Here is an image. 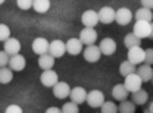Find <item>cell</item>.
Segmentation results:
<instances>
[{
  "label": "cell",
  "instance_id": "cell-1",
  "mask_svg": "<svg viewBox=\"0 0 153 113\" xmlns=\"http://www.w3.org/2000/svg\"><path fill=\"white\" fill-rule=\"evenodd\" d=\"M133 34L138 38H150L153 35V25L149 21H135Z\"/></svg>",
  "mask_w": 153,
  "mask_h": 113
},
{
  "label": "cell",
  "instance_id": "cell-2",
  "mask_svg": "<svg viewBox=\"0 0 153 113\" xmlns=\"http://www.w3.org/2000/svg\"><path fill=\"white\" fill-rule=\"evenodd\" d=\"M125 78V81H124V87L130 91V93H133L135 90H138V88H141V85H143V81H141V78L137 75L135 72L133 74H130V75L124 76Z\"/></svg>",
  "mask_w": 153,
  "mask_h": 113
},
{
  "label": "cell",
  "instance_id": "cell-3",
  "mask_svg": "<svg viewBox=\"0 0 153 113\" xmlns=\"http://www.w3.org/2000/svg\"><path fill=\"white\" fill-rule=\"evenodd\" d=\"M85 101L88 103L90 107L97 109V107H100L102 103L105 101V94H103L100 90H91V91L87 94V97H85Z\"/></svg>",
  "mask_w": 153,
  "mask_h": 113
},
{
  "label": "cell",
  "instance_id": "cell-4",
  "mask_svg": "<svg viewBox=\"0 0 153 113\" xmlns=\"http://www.w3.org/2000/svg\"><path fill=\"white\" fill-rule=\"evenodd\" d=\"M131 19H133V12H131L128 7H121V9L115 10L114 21H116L119 25L125 27V25H128V24L131 22Z\"/></svg>",
  "mask_w": 153,
  "mask_h": 113
},
{
  "label": "cell",
  "instance_id": "cell-5",
  "mask_svg": "<svg viewBox=\"0 0 153 113\" xmlns=\"http://www.w3.org/2000/svg\"><path fill=\"white\" fill-rule=\"evenodd\" d=\"M79 41L85 46H90V44H94L97 41V31L94 28H90V27H85L81 32H79Z\"/></svg>",
  "mask_w": 153,
  "mask_h": 113
},
{
  "label": "cell",
  "instance_id": "cell-6",
  "mask_svg": "<svg viewBox=\"0 0 153 113\" xmlns=\"http://www.w3.org/2000/svg\"><path fill=\"white\" fill-rule=\"evenodd\" d=\"M7 65H9V68H10L13 72H21V71L25 69L27 60H25V57L22 56L21 53H16V55L9 57V63H7Z\"/></svg>",
  "mask_w": 153,
  "mask_h": 113
},
{
  "label": "cell",
  "instance_id": "cell-7",
  "mask_svg": "<svg viewBox=\"0 0 153 113\" xmlns=\"http://www.w3.org/2000/svg\"><path fill=\"white\" fill-rule=\"evenodd\" d=\"M82 53H84V59H85L87 62H90V63L97 62V60L100 59V56H102L100 49H99V46H96V44H90V46H87L85 49H82Z\"/></svg>",
  "mask_w": 153,
  "mask_h": 113
},
{
  "label": "cell",
  "instance_id": "cell-8",
  "mask_svg": "<svg viewBox=\"0 0 153 113\" xmlns=\"http://www.w3.org/2000/svg\"><path fill=\"white\" fill-rule=\"evenodd\" d=\"M128 60L134 65H140L144 62V50L140 46H134L128 49Z\"/></svg>",
  "mask_w": 153,
  "mask_h": 113
},
{
  "label": "cell",
  "instance_id": "cell-9",
  "mask_svg": "<svg viewBox=\"0 0 153 113\" xmlns=\"http://www.w3.org/2000/svg\"><path fill=\"white\" fill-rule=\"evenodd\" d=\"M65 52H66V49H65V43L62 40H53V41L49 43V52L47 53H50L55 59L62 57L65 55Z\"/></svg>",
  "mask_w": 153,
  "mask_h": 113
},
{
  "label": "cell",
  "instance_id": "cell-10",
  "mask_svg": "<svg viewBox=\"0 0 153 113\" xmlns=\"http://www.w3.org/2000/svg\"><path fill=\"white\" fill-rule=\"evenodd\" d=\"M3 50L9 55V56H13L21 52V43H19L18 38H7L3 41Z\"/></svg>",
  "mask_w": 153,
  "mask_h": 113
},
{
  "label": "cell",
  "instance_id": "cell-11",
  "mask_svg": "<svg viewBox=\"0 0 153 113\" xmlns=\"http://www.w3.org/2000/svg\"><path fill=\"white\" fill-rule=\"evenodd\" d=\"M99 49H100V53H102V55H105V56H112L115 52H116V41L109 37L103 38V40L100 41Z\"/></svg>",
  "mask_w": 153,
  "mask_h": 113
},
{
  "label": "cell",
  "instance_id": "cell-12",
  "mask_svg": "<svg viewBox=\"0 0 153 113\" xmlns=\"http://www.w3.org/2000/svg\"><path fill=\"white\" fill-rule=\"evenodd\" d=\"M97 18H99V22L102 24H112L115 19V10L111 6H103L97 12Z\"/></svg>",
  "mask_w": 153,
  "mask_h": 113
},
{
  "label": "cell",
  "instance_id": "cell-13",
  "mask_svg": "<svg viewBox=\"0 0 153 113\" xmlns=\"http://www.w3.org/2000/svg\"><path fill=\"white\" fill-rule=\"evenodd\" d=\"M57 81H59L57 74L53 69H46V71H43V74L40 76V82H41L44 87H53Z\"/></svg>",
  "mask_w": 153,
  "mask_h": 113
},
{
  "label": "cell",
  "instance_id": "cell-14",
  "mask_svg": "<svg viewBox=\"0 0 153 113\" xmlns=\"http://www.w3.org/2000/svg\"><path fill=\"white\" fill-rule=\"evenodd\" d=\"M52 88H53V94H55V97H56V98H60V100L66 98V97L69 95V91H71L69 85H68L66 82H62V81H57Z\"/></svg>",
  "mask_w": 153,
  "mask_h": 113
},
{
  "label": "cell",
  "instance_id": "cell-15",
  "mask_svg": "<svg viewBox=\"0 0 153 113\" xmlns=\"http://www.w3.org/2000/svg\"><path fill=\"white\" fill-rule=\"evenodd\" d=\"M65 49L69 55L76 56L82 52V43L79 41V38H69L66 43H65Z\"/></svg>",
  "mask_w": 153,
  "mask_h": 113
},
{
  "label": "cell",
  "instance_id": "cell-16",
  "mask_svg": "<svg viewBox=\"0 0 153 113\" xmlns=\"http://www.w3.org/2000/svg\"><path fill=\"white\" fill-rule=\"evenodd\" d=\"M137 75L141 78L143 82H149L153 79V69H152V65H147V63H140L137 72Z\"/></svg>",
  "mask_w": 153,
  "mask_h": 113
},
{
  "label": "cell",
  "instance_id": "cell-17",
  "mask_svg": "<svg viewBox=\"0 0 153 113\" xmlns=\"http://www.w3.org/2000/svg\"><path fill=\"white\" fill-rule=\"evenodd\" d=\"M81 22L84 24V27H90V28H94L96 25L99 24V18H97V12L94 10H85L81 16Z\"/></svg>",
  "mask_w": 153,
  "mask_h": 113
},
{
  "label": "cell",
  "instance_id": "cell-18",
  "mask_svg": "<svg viewBox=\"0 0 153 113\" xmlns=\"http://www.w3.org/2000/svg\"><path fill=\"white\" fill-rule=\"evenodd\" d=\"M71 101H74L76 104H81V103H85V97H87V91L82 88V87H75L69 91V95Z\"/></svg>",
  "mask_w": 153,
  "mask_h": 113
},
{
  "label": "cell",
  "instance_id": "cell-19",
  "mask_svg": "<svg viewBox=\"0 0 153 113\" xmlns=\"http://www.w3.org/2000/svg\"><path fill=\"white\" fill-rule=\"evenodd\" d=\"M33 52L36 55H43V53H47L49 52V41L43 37H38L33 41Z\"/></svg>",
  "mask_w": 153,
  "mask_h": 113
},
{
  "label": "cell",
  "instance_id": "cell-20",
  "mask_svg": "<svg viewBox=\"0 0 153 113\" xmlns=\"http://www.w3.org/2000/svg\"><path fill=\"white\" fill-rule=\"evenodd\" d=\"M55 65V57L52 56L50 53H43L38 56V66L46 71V69H52Z\"/></svg>",
  "mask_w": 153,
  "mask_h": 113
},
{
  "label": "cell",
  "instance_id": "cell-21",
  "mask_svg": "<svg viewBox=\"0 0 153 113\" xmlns=\"http://www.w3.org/2000/svg\"><path fill=\"white\" fill-rule=\"evenodd\" d=\"M147 100H149V94H147V91H146V90H143V88H138V90L133 91V95H131V101H133L134 104H137V106H141V104H144Z\"/></svg>",
  "mask_w": 153,
  "mask_h": 113
},
{
  "label": "cell",
  "instance_id": "cell-22",
  "mask_svg": "<svg viewBox=\"0 0 153 113\" xmlns=\"http://www.w3.org/2000/svg\"><path fill=\"white\" fill-rule=\"evenodd\" d=\"M128 94H130V91L124 87V84H116L112 88V97L118 101H122V100L128 98Z\"/></svg>",
  "mask_w": 153,
  "mask_h": 113
},
{
  "label": "cell",
  "instance_id": "cell-23",
  "mask_svg": "<svg viewBox=\"0 0 153 113\" xmlns=\"http://www.w3.org/2000/svg\"><path fill=\"white\" fill-rule=\"evenodd\" d=\"M152 19H153L152 9L140 7L138 10H135V21H149V22H152Z\"/></svg>",
  "mask_w": 153,
  "mask_h": 113
},
{
  "label": "cell",
  "instance_id": "cell-24",
  "mask_svg": "<svg viewBox=\"0 0 153 113\" xmlns=\"http://www.w3.org/2000/svg\"><path fill=\"white\" fill-rule=\"evenodd\" d=\"M33 7L37 13H46L50 9V0H33Z\"/></svg>",
  "mask_w": 153,
  "mask_h": 113
},
{
  "label": "cell",
  "instance_id": "cell-25",
  "mask_svg": "<svg viewBox=\"0 0 153 113\" xmlns=\"http://www.w3.org/2000/svg\"><path fill=\"white\" fill-rule=\"evenodd\" d=\"M13 79V71L7 66L0 68V84H9Z\"/></svg>",
  "mask_w": 153,
  "mask_h": 113
},
{
  "label": "cell",
  "instance_id": "cell-26",
  "mask_svg": "<svg viewBox=\"0 0 153 113\" xmlns=\"http://www.w3.org/2000/svg\"><path fill=\"white\" fill-rule=\"evenodd\" d=\"M133 72H135V65L131 63L130 60H124L119 65V74L122 76H127V75H130V74H133Z\"/></svg>",
  "mask_w": 153,
  "mask_h": 113
},
{
  "label": "cell",
  "instance_id": "cell-27",
  "mask_svg": "<svg viewBox=\"0 0 153 113\" xmlns=\"http://www.w3.org/2000/svg\"><path fill=\"white\" fill-rule=\"evenodd\" d=\"M124 44H125L127 49L134 47V46H141V38H138L135 34L130 32V34H127L125 38H124Z\"/></svg>",
  "mask_w": 153,
  "mask_h": 113
},
{
  "label": "cell",
  "instance_id": "cell-28",
  "mask_svg": "<svg viewBox=\"0 0 153 113\" xmlns=\"http://www.w3.org/2000/svg\"><path fill=\"white\" fill-rule=\"evenodd\" d=\"M118 112H121V113H134L135 112V104H134L133 101H128V100L125 98V100L121 101V104H119V107H118Z\"/></svg>",
  "mask_w": 153,
  "mask_h": 113
},
{
  "label": "cell",
  "instance_id": "cell-29",
  "mask_svg": "<svg viewBox=\"0 0 153 113\" xmlns=\"http://www.w3.org/2000/svg\"><path fill=\"white\" fill-rule=\"evenodd\" d=\"M100 112L102 113H116L118 112V107L115 106L112 101H103L102 106H100Z\"/></svg>",
  "mask_w": 153,
  "mask_h": 113
},
{
  "label": "cell",
  "instance_id": "cell-30",
  "mask_svg": "<svg viewBox=\"0 0 153 113\" xmlns=\"http://www.w3.org/2000/svg\"><path fill=\"white\" fill-rule=\"evenodd\" d=\"M60 112L63 113H78L79 109H78V104L74 103V101H69V103H65L60 109Z\"/></svg>",
  "mask_w": 153,
  "mask_h": 113
},
{
  "label": "cell",
  "instance_id": "cell-31",
  "mask_svg": "<svg viewBox=\"0 0 153 113\" xmlns=\"http://www.w3.org/2000/svg\"><path fill=\"white\" fill-rule=\"evenodd\" d=\"M10 37V28L6 24H0V41H4Z\"/></svg>",
  "mask_w": 153,
  "mask_h": 113
},
{
  "label": "cell",
  "instance_id": "cell-32",
  "mask_svg": "<svg viewBox=\"0 0 153 113\" xmlns=\"http://www.w3.org/2000/svg\"><path fill=\"white\" fill-rule=\"evenodd\" d=\"M16 4H18L19 9L28 10L30 7H33V0H16Z\"/></svg>",
  "mask_w": 153,
  "mask_h": 113
},
{
  "label": "cell",
  "instance_id": "cell-33",
  "mask_svg": "<svg viewBox=\"0 0 153 113\" xmlns=\"http://www.w3.org/2000/svg\"><path fill=\"white\" fill-rule=\"evenodd\" d=\"M143 63H147V65H152L153 63V49L144 50V62Z\"/></svg>",
  "mask_w": 153,
  "mask_h": 113
},
{
  "label": "cell",
  "instance_id": "cell-34",
  "mask_svg": "<svg viewBox=\"0 0 153 113\" xmlns=\"http://www.w3.org/2000/svg\"><path fill=\"white\" fill-rule=\"evenodd\" d=\"M9 55L3 50V52H0V68L1 66H7V63H9Z\"/></svg>",
  "mask_w": 153,
  "mask_h": 113
},
{
  "label": "cell",
  "instance_id": "cell-35",
  "mask_svg": "<svg viewBox=\"0 0 153 113\" xmlns=\"http://www.w3.org/2000/svg\"><path fill=\"white\" fill-rule=\"evenodd\" d=\"M4 112L6 113H22V109H21V106H18V104H10V106H7L4 109Z\"/></svg>",
  "mask_w": 153,
  "mask_h": 113
},
{
  "label": "cell",
  "instance_id": "cell-36",
  "mask_svg": "<svg viewBox=\"0 0 153 113\" xmlns=\"http://www.w3.org/2000/svg\"><path fill=\"white\" fill-rule=\"evenodd\" d=\"M141 6H143V7H147V9H152L153 0H141Z\"/></svg>",
  "mask_w": 153,
  "mask_h": 113
},
{
  "label": "cell",
  "instance_id": "cell-37",
  "mask_svg": "<svg viewBox=\"0 0 153 113\" xmlns=\"http://www.w3.org/2000/svg\"><path fill=\"white\" fill-rule=\"evenodd\" d=\"M46 112H47V113H59V112H60V109H57V107H49Z\"/></svg>",
  "mask_w": 153,
  "mask_h": 113
},
{
  "label": "cell",
  "instance_id": "cell-38",
  "mask_svg": "<svg viewBox=\"0 0 153 113\" xmlns=\"http://www.w3.org/2000/svg\"><path fill=\"white\" fill-rule=\"evenodd\" d=\"M152 110H153V104H150V106H149V109H146V112H149V113H150Z\"/></svg>",
  "mask_w": 153,
  "mask_h": 113
},
{
  "label": "cell",
  "instance_id": "cell-39",
  "mask_svg": "<svg viewBox=\"0 0 153 113\" xmlns=\"http://www.w3.org/2000/svg\"><path fill=\"white\" fill-rule=\"evenodd\" d=\"M4 3V0H0V4H3Z\"/></svg>",
  "mask_w": 153,
  "mask_h": 113
}]
</instances>
